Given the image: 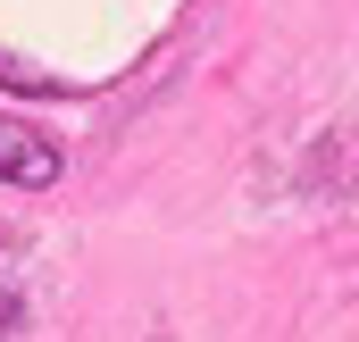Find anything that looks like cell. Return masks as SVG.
<instances>
[{
    "label": "cell",
    "mask_w": 359,
    "mask_h": 342,
    "mask_svg": "<svg viewBox=\"0 0 359 342\" xmlns=\"http://www.w3.org/2000/svg\"><path fill=\"white\" fill-rule=\"evenodd\" d=\"M17 326H25V301H17V292H0V342L17 334Z\"/></svg>",
    "instance_id": "2"
},
{
    "label": "cell",
    "mask_w": 359,
    "mask_h": 342,
    "mask_svg": "<svg viewBox=\"0 0 359 342\" xmlns=\"http://www.w3.org/2000/svg\"><path fill=\"white\" fill-rule=\"evenodd\" d=\"M67 167V151L42 134V125H25V117H0V184H17V192H50Z\"/></svg>",
    "instance_id": "1"
}]
</instances>
